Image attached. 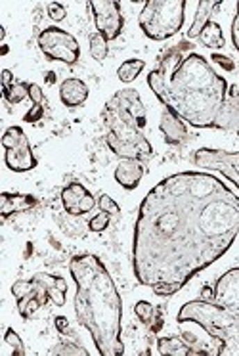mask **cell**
Wrapping results in <instances>:
<instances>
[{"label":"cell","mask_w":239,"mask_h":356,"mask_svg":"<svg viewBox=\"0 0 239 356\" xmlns=\"http://www.w3.org/2000/svg\"><path fill=\"white\" fill-rule=\"evenodd\" d=\"M144 161L138 159H121L115 169V180L124 190H136L144 177Z\"/></svg>","instance_id":"cell-16"},{"label":"cell","mask_w":239,"mask_h":356,"mask_svg":"<svg viewBox=\"0 0 239 356\" xmlns=\"http://www.w3.org/2000/svg\"><path fill=\"white\" fill-rule=\"evenodd\" d=\"M180 44L163 56L147 75V85L165 108L195 129H215L228 94V83L197 52L184 54Z\"/></svg>","instance_id":"cell-2"},{"label":"cell","mask_w":239,"mask_h":356,"mask_svg":"<svg viewBox=\"0 0 239 356\" xmlns=\"http://www.w3.org/2000/svg\"><path fill=\"white\" fill-rule=\"evenodd\" d=\"M220 4H222L220 0H201L197 4V12L193 17L192 27L188 29V39H199L201 31L211 22V16L215 14L216 8H220Z\"/></svg>","instance_id":"cell-19"},{"label":"cell","mask_w":239,"mask_h":356,"mask_svg":"<svg viewBox=\"0 0 239 356\" xmlns=\"http://www.w3.org/2000/svg\"><path fill=\"white\" fill-rule=\"evenodd\" d=\"M213 58V62L218 63L220 67H224L226 71H233L236 70V65H233V62H231L228 56H220V54H213L211 56Z\"/></svg>","instance_id":"cell-35"},{"label":"cell","mask_w":239,"mask_h":356,"mask_svg":"<svg viewBox=\"0 0 239 356\" xmlns=\"http://www.w3.org/2000/svg\"><path fill=\"white\" fill-rule=\"evenodd\" d=\"M106 124V142L121 159L147 161L154 147L146 138V108L134 88L117 90L101 111Z\"/></svg>","instance_id":"cell-4"},{"label":"cell","mask_w":239,"mask_h":356,"mask_svg":"<svg viewBox=\"0 0 239 356\" xmlns=\"http://www.w3.org/2000/svg\"><path fill=\"white\" fill-rule=\"evenodd\" d=\"M239 234V195L220 178L184 170L163 178L142 200L132 270L159 297L178 293L216 263Z\"/></svg>","instance_id":"cell-1"},{"label":"cell","mask_w":239,"mask_h":356,"mask_svg":"<svg viewBox=\"0 0 239 356\" xmlns=\"http://www.w3.org/2000/svg\"><path fill=\"white\" fill-rule=\"evenodd\" d=\"M33 289V282L31 280H17L16 284L12 286V295L16 297V299H22L25 295L29 293Z\"/></svg>","instance_id":"cell-32"},{"label":"cell","mask_w":239,"mask_h":356,"mask_svg":"<svg viewBox=\"0 0 239 356\" xmlns=\"http://www.w3.org/2000/svg\"><path fill=\"white\" fill-rule=\"evenodd\" d=\"M199 40L203 47L211 48V50H218V48H222L226 44L222 35V27L216 24V22H208L205 25V29L199 35Z\"/></svg>","instance_id":"cell-24"},{"label":"cell","mask_w":239,"mask_h":356,"mask_svg":"<svg viewBox=\"0 0 239 356\" xmlns=\"http://www.w3.org/2000/svg\"><path fill=\"white\" fill-rule=\"evenodd\" d=\"M60 228L63 232L71 236V238H85L86 232L90 230L88 226H85L83 220H79V217H73L69 213H65V217H58Z\"/></svg>","instance_id":"cell-25"},{"label":"cell","mask_w":239,"mask_h":356,"mask_svg":"<svg viewBox=\"0 0 239 356\" xmlns=\"http://www.w3.org/2000/svg\"><path fill=\"white\" fill-rule=\"evenodd\" d=\"M144 67H146V62H144V60H138V58L126 60V62L121 63V67L117 70V77L121 79L124 85H129V83L138 79V75L144 71Z\"/></svg>","instance_id":"cell-26"},{"label":"cell","mask_w":239,"mask_h":356,"mask_svg":"<svg viewBox=\"0 0 239 356\" xmlns=\"http://www.w3.org/2000/svg\"><path fill=\"white\" fill-rule=\"evenodd\" d=\"M75 284V312L79 324L86 327L101 356L124 355L121 339L123 301L106 264L92 253L75 255L69 263Z\"/></svg>","instance_id":"cell-3"},{"label":"cell","mask_w":239,"mask_h":356,"mask_svg":"<svg viewBox=\"0 0 239 356\" xmlns=\"http://www.w3.org/2000/svg\"><path fill=\"white\" fill-rule=\"evenodd\" d=\"M215 129L239 134V86H228V94L216 117Z\"/></svg>","instance_id":"cell-13"},{"label":"cell","mask_w":239,"mask_h":356,"mask_svg":"<svg viewBox=\"0 0 239 356\" xmlns=\"http://www.w3.org/2000/svg\"><path fill=\"white\" fill-rule=\"evenodd\" d=\"M62 203L65 213H69L73 217H83L86 213H90L96 205L94 195L79 182H71L69 186L63 188Z\"/></svg>","instance_id":"cell-12"},{"label":"cell","mask_w":239,"mask_h":356,"mask_svg":"<svg viewBox=\"0 0 239 356\" xmlns=\"http://www.w3.org/2000/svg\"><path fill=\"white\" fill-rule=\"evenodd\" d=\"M109 40L101 35V33H92L90 35V54L96 62H104L106 58H108L109 52Z\"/></svg>","instance_id":"cell-28"},{"label":"cell","mask_w":239,"mask_h":356,"mask_svg":"<svg viewBox=\"0 0 239 356\" xmlns=\"http://www.w3.org/2000/svg\"><path fill=\"white\" fill-rule=\"evenodd\" d=\"M184 17V0H149L140 12L138 24L147 39L167 40L182 29Z\"/></svg>","instance_id":"cell-6"},{"label":"cell","mask_w":239,"mask_h":356,"mask_svg":"<svg viewBox=\"0 0 239 356\" xmlns=\"http://www.w3.org/2000/svg\"><path fill=\"white\" fill-rule=\"evenodd\" d=\"M231 40H233V47L239 52V2H238V14L231 22Z\"/></svg>","instance_id":"cell-36"},{"label":"cell","mask_w":239,"mask_h":356,"mask_svg":"<svg viewBox=\"0 0 239 356\" xmlns=\"http://www.w3.org/2000/svg\"><path fill=\"white\" fill-rule=\"evenodd\" d=\"M157 350L163 356H192V355H205L203 350H195L180 337H161L157 341Z\"/></svg>","instance_id":"cell-21"},{"label":"cell","mask_w":239,"mask_h":356,"mask_svg":"<svg viewBox=\"0 0 239 356\" xmlns=\"http://www.w3.org/2000/svg\"><path fill=\"white\" fill-rule=\"evenodd\" d=\"M88 8L92 10L94 22L108 40H115L124 27V17L121 12V4L115 0H92L88 2Z\"/></svg>","instance_id":"cell-10"},{"label":"cell","mask_w":239,"mask_h":356,"mask_svg":"<svg viewBox=\"0 0 239 356\" xmlns=\"http://www.w3.org/2000/svg\"><path fill=\"white\" fill-rule=\"evenodd\" d=\"M39 48L48 60H58V62L67 63V65L77 63L79 56H81L77 39L60 27H48L40 33Z\"/></svg>","instance_id":"cell-8"},{"label":"cell","mask_w":239,"mask_h":356,"mask_svg":"<svg viewBox=\"0 0 239 356\" xmlns=\"http://www.w3.org/2000/svg\"><path fill=\"white\" fill-rule=\"evenodd\" d=\"M193 163L199 165L201 169L220 172L239 190V152H226V149H216V147H199L193 154Z\"/></svg>","instance_id":"cell-9"},{"label":"cell","mask_w":239,"mask_h":356,"mask_svg":"<svg viewBox=\"0 0 239 356\" xmlns=\"http://www.w3.org/2000/svg\"><path fill=\"white\" fill-rule=\"evenodd\" d=\"M56 327H58V332L65 333V330H67V320L63 316H58L56 318Z\"/></svg>","instance_id":"cell-38"},{"label":"cell","mask_w":239,"mask_h":356,"mask_svg":"<svg viewBox=\"0 0 239 356\" xmlns=\"http://www.w3.org/2000/svg\"><path fill=\"white\" fill-rule=\"evenodd\" d=\"M50 355L54 356H88V350L77 343H58L54 348H50Z\"/></svg>","instance_id":"cell-29"},{"label":"cell","mask_w":239,"mask_h":356,"mask_svg":"<svg viewBox=\"0 0 239 356\" xmlns=\"http://www.w3.org/2000/svg\"><path fill=\"white\" fill-rule=\"evenodd\" d=\"M4 146V161L6 167L14 172H27L37 167V157L33 154L29 138L22 127H10L2 136Z\"/></svg>","instance_id":"cell-7"},{"label":"cell","mask_w":239,"mask_h":356,"mask_svg":"<svg viewBox=\"0 0 239 356\" xmlns=\"http://www.w3.org/2000/svg\"><path fill=\"white\" fill-rule=\"evenodd\" d=\"M10 83H14V75L10 70H4L2 71V86H8Z\"/></svg>","instance_id":"cell-37"},{"label":"cell","mask_w":239,"mask_h":356,"mask_svg":"<svg viewBox=\"0 0 239 356\" xmlns=\"http://www.w3.org/2000/svg\"><path fill=\"white\" fill-rule=\"evenodd\" d=\"M213 301L239 314V268L224 272L222 276L216 280L213 287Z\"/></svg>","instance_id":"cell-11"},{"label":"cell","mask_w":239,"mask_h":356,"mask_svg":"<svg viewBox=\"0 0 239 356\" xmlns=\"http://www.w3.org/2000/svg\"><path fill=\"white\" fill-rule=\"evenodd\" d=\"M35 286L44 289V293L50 297V301L54 302L56 307H63L65 305V295H67V282L62 276H54V274H47V272H37L31 278Z\"/></svg>","instance_id":"cell-14"},{"label":"cell","mask_w":239,"mask_h":356,"mask_svg":"<svg viewBox=\"0 0 239 356\" xmlns=\"http://www.w3.org/2000/svg\"><path fill=\"white\" fill-rule=\"evenodd\" d=\"M50 301V297L44 293V289H40L39 286L33 284V289L29 293L17 299V310H19V316L22 318H31L39 309H42L47 302Z\"/></svg>","instance_id":"cell-20"},{"label":"cell","mask_w":239,"mask_h":356,"mask_svg":"<svg viewBox=\"0 0 239 356\" xmlns=\"http://www.w3.org/2000/svg\"><path fill=\"white\" fill-rule=\"evenodd\" d=\"M37 205V200L33 195L27 194H0V218L8 220L12 215L17 213H25V211L33 209Z\"/></svg>","instance_id":"cell-17"},{"label":"cell","mask_w":239,"mask_h":356,"mask_svg":"<svg viewBox=\"0 0 239 356\" xmlns=\"http://www.w3.org/2000/svg\"><path fill=\"white\" fill-rule=\"evenodd\" d=\"M88 98V86L81 79H65L60 86V100L67 108H77L83 106Z\"/></svg>","instance_id":"cell-18"},{"label":"cell","mask_w":239,"mask_h":356,"mask_svg":"<svg viewBox=\"0 0 239 356\" xmlns=\"http://www.w3.org/2000/svg\"><path fill=\"white\" fill-rule=\"evenodd\" d=\"M4 343H6L8 347H12V355H16V356L27 355V348H25L24 341H22V337H19L12 327H8L6 333H4Z\"/></svg>","instance_id":"cell-30"},{"label":"cell","mask_w":239,"mask_h":356,"mask_svg":"<svg viewBox=\"0 0 239 356\" xmlns=\"http://www.w3.org/2000/svg\"><path fill=\"white\" fill-rule=\"evenodd\" d=\"M134 312H136V316L140 318V322L146 324L151 332H159L163 327L161 310L155 309L151 302L138 301L134 305Z\"/></svg>","instance_id":"cell-22"},{"label":"cell","mask_w":239,"mask_h":356,"mask_svg":"<svg viewBox=\"0 0 239 356\" xmlns=\"http://www.w3.org/2000/svg\"><path fill=\"white\" fill-rule=\"evenodd\" d=\"M29 83H10L8 86H2V94L10 104H19L25 98H29Z\"/></svg>","instance_id":"cell-27"},{"label":"cell","mask_w":239,"mask_h":356,"mask_svg":"<svg viewBox=\"0 0 239 356\" xmlns=\"http://www.w3.org/2000/svg\"><path fill=\"white\" fill-rule=\"evenodd\" d=\"M178 324H197L215 339L216 355L239 356V314L213 299L186 302L178 312Z\"/></svg>","instance_id":"cell-5"},{"label":"cell","mask_w":239,"mask_h":356,"mask_svg":"<svg viewBox=\"0 0 239 356\" xmlns=\"http://www.w3.org/2000/svg\"><path fill=\"white\" fill-rule=\"evenodd\" d=\"M159 129H161L163 136H165V142L172 144V146H180L188 138V129H186L184 119H180L169 108H165V111H163L161 121H159Z\"/></svg>","instance_id":"cell-15"},{"label":"cell","mask_w":239,"mask_h":356,"mask_svg":"<svg viewBox=\"0 0 239 356\" xmlns=\"http://www.w3.org/2000/svg\"><path fill=\"white\" fill-rule=\"evenodd\" d=\"M98 205H100V209L104 211V213H109V215H117L119 213V205H117L109 195H100V200H98Z\"/></svg>","instance_id":"cell-34"},{"label":"cell","mask_w":239,"mask_h":356,"mask_svg":"<svg viewBox=\"0 0 239 356\" xmlns=\"http://www.w3.org/2000/svg\"><path fill=\"white\" fill-rule=\"evenodd\" d=\"M29 100H31V109L25 113V123H37L44 115V94L40 90L39 85L31 83L29 86Z\"/></svg>","instance_id":"cell-23"},{"label":"cell","mask_w":239,"mask_h":356,"mask_svg":"<svg viewBox=\"0 0 239 356\" xmlns=\"http://www.w3.org/2000/svg\"><path fill=\"white\" fill-rule=\"evenodd\" d=\"M48 16H50V19H54V22H62L67 16V10L60 2H50L48 4Z\"/></svg>","instance_id":"cell-33"},{"label":"cell","mask_w":239,"mask_h":356,"mask_svg":"<svg viewBox=\"0 0 239 356\" xmlns=\"http://www.w3.org/2000/svg\"><path fill=\"white\" fill-rule=\"evenodd\" d=\"M109 217H111L109 213H104V211H101V213H98L96 217L90 218L88 228H90L92 232H104V230L109 226Z\"/></svg>","instance_id":"cell-31"}]
</instances>
